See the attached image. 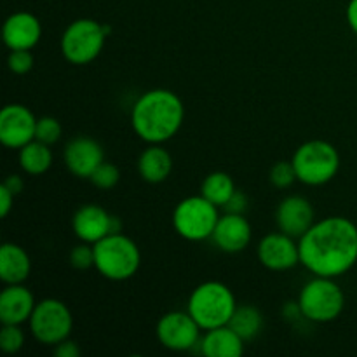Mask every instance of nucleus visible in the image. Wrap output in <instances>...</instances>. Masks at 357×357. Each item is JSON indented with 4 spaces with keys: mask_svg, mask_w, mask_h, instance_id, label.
Returning a JSON list of instances; mask_svg holds the SVG:
<instances>
[{
    "mask_svg": "<svg viewBox=\"0 0 357 357\" xmlns=\"http://www.w3.org/2000/svg\"><path fill=\"white\" fill-rule=\"evenodd\" d=\"M199 347L206 357H241L244 354V340L229 324L206 331Z\"/></svg>",
    "mask_w": 357,
    "mask_h": 357,
    "instance_id": "obj_19",
    "label": "nucleus"
},
{
    "mask_svg": "<svg viewBox=\"0 0 357 357\" xmlns=\"http://www.w3.org/2000/svg\"><path fill=\"white\" fill-rule=\"evenodd\" d=\"M183 119V101L169 89L146 91L131 110L132 129L150 145H160L173 138L180 131Z\"/></svg>",
    "mask_w": 357,
    "mask_h": 357,
    "instance_id": "obj_2",
    "label": "nucleus"
},
{
    "mask_svg": "<svg viewBox=\"0 0 357 357\" xmlns=\"http://www.w3.org/2000/svg\"><path fill=\"white\" fill-rule=\"evenodd\" d=\"M28 323H30L31 335L38 344L54 347L59 342L70 338L73 316L65 302L56 298H45L35 305Z\"/></svg>",
    "mask_w": 357,
    "mask_h": 357,
    "instance_id": "obj_9",
    "label": "nucleus"
},
{
    "mask_svg": "<svg viewBox=\"0 0 357 357\" xmlns=\"http://www.w3.org/2000/svg\"><path fill=\"white\" fill-rule=\"evenodd\" d=\"M2 37L10 51L13 49H30L31 51L42 37V24L37 16L20 10V13L10 14L6 20Z\"/></svg>",
    "mask_w": 357,
    "mask_h": 357,
    "instance_id": "obj_17",
    "label": "nucleus"
},
{
    "mask_svg": "<svg viewBox=\"0 0 357 357\" xmlns=\"http://www.w3.org/2000/svg\"><path fill=\"white\" fill-rule=\"evenodd\" d=\"M237 309L232 289L220 281H206L192 291L187 310L201 330L227 326Z\"/></svg>",
    "mask_w": 357,
    "mask_h": 357,
    "instance_id": "obj_3",
    "label": "nucleus"
},
{
    "mask_svg": "<svg viewBox=\"0 0 357 357\" xmlns=\"http://www.w3.org/2000/svg\"><path fill=\"white\" fill-rule=\"evenodd\" d=\"M24 345V331L21 324H2L0 330V349L6 354H16Z\"/></svg>",
    "mask_w": 357,
    "mask_h": 357,
    "instance_id": "obj_26",
    "label": "nucleus"
},
{
    "mask_svg": "<svg viewBox=\"0 0 357 357\" xmlns=\"http://www.w3.org/2000/svg\"><path fill=\"white\" fill-rule=\"evenodd\" d=\"M282 314H284V319L286 321H296V319H298V317H303L302 309H300L298 300H296L295 303H293V302L286 303L284 309H282Z\"/></svg>",
    "mask_w": 357,
    "mask_h": 357,
    "instance_id": "obj_34",
    "label": "nucleus"
},
{
    "mask_svg": "<svg viewBox=\"0 0 357 357\" xmlns=\"http://www.w3.org/2000/svg\"><path fill=\"white\" fill-rule=\"evenodd\" d=\"M257 257L268 271L284 272L300 264V248L295 243V237L288 234H268L258 243Z\"/></svg>",
    "mask_w": 357,
    "mask_h": 357,
    "instance_id": "obj_12",
    "label": "nucleus"
},
{
    "mask_svg": "<svg viewBox=\"0 0 357 357\" xmlns=\"http://www.w3.org/2000/svg\"><path fill=\"white\" fill-rule=\"evenodd\" d=\"M291 162L298 181L310 187L328 183L340 169L338 150L324 139H310L302 143L296 149Z\"/></svg>",
    "mask_w": 357,
    "mask_h": 357,
    "instance_id": "obj_5",
    "label": "nucleus"
},
{
    "mask_svg": "<svg viewBox=\"0 0 357 357\" xmlns=\"http://www.w3.org/2000/svg\"><path fill=\"white\" fill-rule=\"evenodd\" d=\"M275 223L281 232L300 239L316 223V213L309 199L302 195H289L278 206Z\"/></svg>",
    "mask_w": 357,
    "mask_h": 357,
    "instance_id": "obj_13",
    "label": "nucleus"
},
{
    "mask_svg": "<svg viewBox=\"0 0 357 357\" xmlns=\"http://www.w3.org/2000/svg\"><path fill=\"white\" fill-rule=\"evenodd\" d=\"M347 21H349V26H351L352 31L357 35V0H351V2H349Z\"/></svg>",
    "mask_w": 357,
    "mask_h": 357,
    "instance_id": "obj_36",
    "label": "nucleus"
},
{
    "mask_svg": "<svg viewBox=\"0 0 357 357\" xmlns=\"http://www.w3.org/2000/svg\"><path fill=\"white\" fill-rule=\"evenodd\" d=\"M70 264L79 271H87L94 267V246L89 243H82L70 251Z\"/></svg>",
    "mask_w": 357,
    "mask_h": 357,
    "instance_id": "obj_30",
    "label": "nucleus"
},
{
    "mask_svg": "<svg viewBox=\"0 0 357 357\" xmlns=\"http://www.w3.org/2000/svg\"><path fill=\"white\" fill-rule=\"evenodd\" d=\"M14 197H16V195H14L6 185L0 187V216H2V218H6V216L9 215L10 209H13Z\"/></svg>",
    "mask_w": 357,
    "mask_h": 357,
    "instance_id": "obj_33",
    "label": "nucleus"
},
{
    "mask_svg": "<svg viewBox=\"0 0 357 357\" xmlns=\"http://www.w3.org/2000/svg\"><path fill=\"white\" fill-rule=\"evenodd\" d=\"M173 169V157L160 145H150L138 159V173L149 183H160Z\"/></svg>",
    "mask_w": 357,
    "mask_h": 357,
    "instance_id": "obj_21",
    "label": "nucleus"
},
{
    "mask_svg": "<svg viewBox=\"0 0 357 357\" xmlns=\"http://www.w3.org/2000/svg\"><path fill=\"white\" fill-rule=\"evenodd\" d=\"M63 159L70 173L77 178H89L105 160V152L96 139L89 136H77L66 143Z\"/></svg>",
    "mask_w": 357,
    "mask_h": 357,
    "instance_id": "obj_14",
    "label": "nucleus"
},
{
    "mask_svg": "<svg viewBox=\"0 0 357 357\" xmlns=\"http://www.w3.org/2000/svg\"><path fill=\"white\" fill-rule=\"evenodd\" d=\"M54 356L56 357H79L80 349L75 342L66 338V340L59 342L58 345H54Z\"/></svg>",
    "mask_w": 357,
    "mask_h": 357,
    "instance_id": "obj_32",
    "label": "nucleus"
},
{
    "mask_svg": "<svg viewBox=\"0 0 357 357\" xmlns=\"http://www.w3.org/2000/svg\"><path fill=\"white\" fill-rule=\"evenodd\" d=\"M298 180L293 167L291 160H281L275 162L271 169V183L275 188H289L295 181Z\"/></svg>",
    "mask_w": 357,
    "mask_h": 357,
    "instance_id": "obj_28",
    "label": "nucleus"
},
{
    "mask_svg": "<svg viewBox=\"0 0 357 357\" xmlns=\"http://www.w3.org/2000/svg\"><path fill=\"white\" fill-rule=\"evenodd\" d=\"M227 213H237V215H244V211L248 209V197L241 190L234 192V195L230 197V201L225 204Z\"/></svg>",
    "mask_w": 357,
    "mask_h": 357,
    "instance_id": "obj_31",
    "label": "nucleus"
},
{
    "mask_svg": "<svg viewBox=\"0 0 357 357\" xmlns=\"http://www.w3.org/2000/svg\"><path fill=\"white\" fill-rule=\"evenodd\" d=\"M236 190L237 188L232 176L229 173H223V171H215V173L208 174L201 187V194L218 208H225V204L230 201Z\"/></svg>",
    "mask_w": 357,
    "mask_h": 357,
    "instance_id": "obj_23",
    "label": "nucleus"
},
{
    "mask_svg": "<svg viewBox=\"0 0 357 357\" xmlns=\"http://www.w3.org/2000/svg\"><path fill=\"white\" fill-rule=\"evenodd\" d=\"M251 236H253L251 225L248 218H244V215L227 213L220 216L211 239L216 248L225 253H241L250 246Z\"/></svg>",
    "mask_w": 357,
    "mask_h": 357,
    "instance_id": "obj_15",
    "label": "nucleus"
},
{
    "mask_svg": "<svg viewBox=\"0 0 357 357\" xmlns=\"http://www.w3.org/2000/svg\"><path fill=\"white\" fill-rule=\"evenodd\" d=\"M37 119L24 105H6L0 112V142L7 149H23L35 139Z\"/></svg>",
    "mask_w": 357,
    "mask_h": 357,
    "instance_id": "obj_11",
    "label": "nucleus"
},
{
    "mask_svg": "<svg viewBox=\"0 0 357 357\" xmlns=\"http://www.w3.org/2000/svg\"><path fill=\"white\" fill-rule=\"evenodd\" d=\"M107 31L103 23L80 17L70 23L61 35V52L72 65H87L103 51Z\"/></svg>",
    "mask_w": 357,
    "mask_h": 357,
    "instance_id": "obj_8",
    "label": "nucleus"
},
{
    "mask_svg": "<svg viewBox=\"0 0 357 357\" xmlns=\"http://www.w3.org/2000/svg\"><path fill=\"white\" fill-rule=\"evenodd\" d=\"M52 164V152L49 145L33 139L20 149V166L21 169L31 176L44 174Z\"/></svg>",
    "mask_w": 357,
    "mask_h": 357,
    "instance_id": "obj_22",
    "label": "nucleus"
},
{
    "mask_svg": "<svg viewBox=\"0 0 357 357\" xmlns=\"http://www.w3.org/2000/svg\"><path fill=\"white\" fill-rule=\"evenodd\" d=\"M35 296L26 286L7 284L0 293V321L2 324H23L33 314Z\"/></svg>",
    "mask_w": 357,
    "mask_h": 357,
    "instance_id": "obj_18",
    "label": "nucleus"
},
{
    "mask_svg": "<svg viewBox=\"0 0 357 357\" xmlns=\"http://www.w3.org/2000/svg\"><path fill=\"white\" fill-rule=\"evenodd\" d=\"M218 220V206L202 194L183 199L173 211V227L176 234L194 243L211 239Z\"/></svg>",
    "mask_w": 357,
    "mask_h": 357,
    "instance_id": "obj_7",
    "label": "nucleus"
},
{
    "mask_svg": "<svg viewBox=\"0 0 357 357\" xmlns=\"http://www.w3.org/2000/svg\"><path fill=\"white\" fill-rule=\"evenodd\" d=\"M7 66L16 75H24L33 68V56L30 49H13L7 58Z\"/></svg>",
    "mask_w": 357,
    "mask_h": 357,
    "instance_id": "obj_29",
    "label": "nucleus"
},
{
    "mask_svg": "<svg viewBox=\"0 0 357 357\" xmlns=\"http://www.w3.org/2000/svg\"><path fill=\"white\" fill-rule=\"evenodd\" d=\"M300 309L312 323H331L345 307V295L333 278L316 275L302 288L298 296Z\"/></svg>",
    "mask_w": 357,
    "mask_h": 357,
    "instance_id": "obj_6",
    "label": "nucleus"
},
{
    "mask_svg": "<svg viewBox=\"0 0 357 357\" xmlns=\"http://www.w3.org/2000/svg\"><path fill=\"white\" fill-rule=\"evenodd\" d=\"M112 216L98 204H86L75 211L72 229L82 243L94 244L112 234Z\"/></svg>",
    "mask_w": 357,
    "mask_h": 357,
    "instance_id": "obj_16",
    "label": "nucleus"
},
{
    "mask_svg": "<svg viewBox=\"0 0 357 357\" xmlns=\"http://www.w3.org/2000/svg\"><path fill=\"white\" fill-rule=\"evenodd\" d=\"M89 180L94 187L101 188V190H110V188H114L115 185L119 183V180H121V171H119V167L115 166V164L103 160V162L94 169V173L91 174Z\"/></svg>",
    "mask_w": 357,
    "mask_h": 357,
    "instance_id": "obj_25",
    "label": "nucleus"
},
{
    "mask_svg": "<svg viewBox=\"0 0 357 357\" xmlns=\"http://www.w3.org/2000/svg\"><path fill=\"white\" fill-rule=\"evenodd\" d=\"M61 124H59L58 119L54 117H45L37 119V129H35V139L45 143V145H54L59 138H61Z\"/></svg>",
    "mask_w": 357,
    "mask_h": 357,
    "instance_id": "obj_27",
    "label": "nucleus"
},
{
    "mask_svg": "<svg viewBox=\"0 0 357 357\" xmlns=\"http://www.w3.org/2000/svg\"><path fill=\"white\" fill-rule=\"evenodd\" d=\"M229 326L244 342L253 340V338H257L260 335L261 328H264V316L253 305H237L232 319L229 321Z\"/></svg>",
    "mask_w": 357,
    "mask_h": 357,
    "instance_id": "obj_24",
    "label": "nucleus"
},
{
    "mask_svg": "<svg viewBox=\"0 0 357 357\" xmlns=\"http://www.w3.org/2000/svg\"><path fill=\"white\" fill-rule=\"evenodd\" d=\"M157 338L169 351H194L195 345L201 342V326L195 323L188 310H173L164 314L157 323Z\"/></svg>",
    "mask_w": 357,
    "mask_h": 357,
    "instance_id": "obj_10",
    "label": "nucleus"
},
{
    "mask_svg": "<svg viewBox=\"0 0 357 357\" xmlns=\"http://www.w3.org/2000/svg\"><path fill=\"white\" fill-rule=\"evenodd\" d=\"M3 185H6V187L9 188V190L13 192L14 195H17V194H21V190H23L24 181H23V178L20 176V174H10V176L6 178Z\"/></svg>",
    "mask_w": 357,
    "mask_h": 357,
    "instance_id": "obj_35",
    "label": "nucleus"
},
{
    "mask_svg": "<svg viewBox=\"0 0 357 357\" xmlns=\"http://www.w3.org/2000/svg\"><path fill=\"white\" fill-rule=\"evenodd\" d=\"M298 248L307 271L337 279L357 264V227L344 216H328L300 237Z\"/></svg>",
    "mask_w": 357,
    "mask_h": 357,
    "instance_id": "obj_1",
    "label": "nucleus"
},
{
    "mask_svg": "<svg viewBox=\"0 0 357 357\" xmlns=\"http://www.w3.org/2000/svg\"><path fill=\"white\" fill-rule=\"evenodd\" d=\"M94 246V267L110 281H128L142 265V253L139 248L131 237L122 232L110 234Z\"/></svg>",
    "mask_w": 357,
    "mask_h": 357,
    "instance_id": "obj_4",
    "label": "nucleus"
},
{
    "mask_svg": "<svg viewBox=\"0 0 357 357\" xmlns=\"http://www.w3.org/2000/svg\"><path fill=\"white\" fill-rule=\"evenodd\" d=\"M31 272L30 255L21 246L6 243L0 248V279L6 284H23Z\"/></svg>",
    "mask_w": 357,
    "mask_h": 357,
    "instance_id": "obj_20",
    "label": "nucleus"
}]
</instances>
